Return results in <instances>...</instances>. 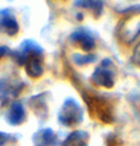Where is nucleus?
I'll return each mask as SVG.
<instances>
[{
    "label": "nucleus",
    "mask_w": 140,
    "mask_h": 146,
    "mask_svg": "<svg viewBox=\"0 0 140 146\" xmlns=\"http://www.w3.org/2000/svg\"><path fill=\"white\" fill-rule=\"evenodd\" d=\"M59 119L64 125L73 127L77 123H80L82 119V112L80 107L74 102L73 100H68L64 103L63 108L59 113Z\"/></svg>",
    "instance_id": "f257e3e1"
},
{
    "label": "nucleus",
    "mask_w": 140,
    "mask_h": 146,
    "mask_svg": "<svg viewBox=\"0 0 140 146\" xmlns=\"http://www.w3.org/2000/svg\"><path fill=\"white\" fill-rule=\"evenodd\" d=\"M109 66H111V63H108V60H105V63L101 64L100 68L96 69V71H95L92 75V80L96 85L107 87V88L112 87L114 85L113 72Z\"/></svg>",
    "instance_id": "f03ea898"
},
{
    "label": "nucleus",
    "mask_w": 140,
    "mask_h": 146,
    "mask_svg": "<svg viewBox=\"0 0 140 146\" xmlns=\"http://www.w3.org/2000/svg\"><path fill=\"white\" fill-rule=\"evenodd\" d=\"M140 33V14L134 15L124 22L122 27V38L125 40V43H130L134 40L135 37Z\"/></svg>",
    "instance_id": "7ed1b4c3"
},
{
    "label": "nucleus",
    "mask_w": 140,
    "mask_h": 146,
    "mask_svg": "<svg viewBox=\"0 0 140 146\" xmlns=\"http://www.w3.org/2000/svg\"><path fill=\"white\" fill-rule=\"evenodd\" d=\"M71 38L86 52L93 49V47H95L93 38L86 31H76L75 33L71 36Z\"/></svg>",
    "instance_id": "20e7f679"
},
{
    "label": "nucleus",
    "mask_w": 140,
    "mask_h": 146,
    "mask_svg": "<svg viewBox=\"0 0 140 146\" xmlns=\"http://www.w3.org/2000/svg\"><path fill=\"white\" fill-rule=\"evenodd\" d=\"M7 119H9L10 123L14 124V125L22 123L23 119H25V111L21 106V103L15 102L10 107V111L7 113Z\"/></svg>",
    "instance_id": "39448f33"
},
{
    "label": "nucleus",
    "mask_w": 140,
    "mask_h": 146,
    "mask_svg": "<svg viewBox=\"0 0 140 146\" xmlns=\"http://www.w3.org/2000/svg\"><path fill=\"white\" fill-rule=\"evenodd\" d=\"M54 141V134L51 129H44V130L36 134L35 137V146H51Z\"/></svg>",
    "instance_id": "423d86ee"
},
{
    "label": "nucleus",
    "mask_w": 140,
    "mask_h": 146,
    "mask_svg": "<svg viewBox=\"0 0 140 146\" xmlns=\"http://www.w3.org/2000/svg\"><path fill=\"white\" fill-rule=\"evenodd\" d=\"M26 70H27V74L30 75L31 78H39L43 72V68H42V64H41V60L37 58V56H31L30 60L27 62Z\"/></svg>",
    "instance_id": "0eeeda50"
},
{
    "label": "nucleus",
    "mask_w": 140,
    "mask_h": 146,
    "mask_svg": "<svg viewBox=\"0 0 140 146\" xmlns=\"http://www.w3.org/2000/svg\"><path fill=\"white\" fill-rule=\"evenodd\" d=\"M87 135L82 131H74L70 136L64 141L63 146H86Z\"/></svg>",
    "instance_id": "6e6552de"
},
{
    "label": "nucleus",
    "mask_w": 140,
    "mask_h": 146,
    "mask_svg": "<svg viewBox=\"0 0 140 146\" xmlns=\"http://www.w3.org/2000/svg\"><path fill=\"white\" fill-rule=\"evenodd\" d=\"M0 26L9 35H15L19 30V26H17V23H16L15 19L11 17V16H5V17H3L0 20Z\"/></svg>",
    "instance_id": "1a4fd4ad"
},
{
    "label": "nucleus",
    "mask_w": 140,
    "mask_h": 146,
    "mask_svg": "<svg viewBox=\"0 0 140 146\" xmlns=\"http://www.w3.org/2000/svg\"><path fill=\"white\" fill-rule=\"evenodd\" d=\"M133 62H134V64H137V65L140 66V43L138 44V47L135 48V52L133 54Z\"/></svg>",
    "instance_id": "9d476101"
}]
</instances>
